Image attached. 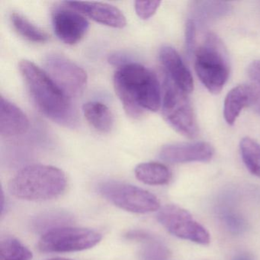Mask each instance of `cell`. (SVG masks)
Listing matches in <instances>:
<instances>
[{"label":"cell","mask_w":260,"mask_h":260,"mask_svg":"<svg viewBox=\"0 0 260 260\" xmlns=\"http://www.w3.org/2000/svg\"><path fill=\"white\" fill-rule=\"evenodd\" d=\"M48 260H71L69 259V258H50V259Z\"/></svg>","instance_id":"28"},{"label":"cell","mask_w":260,"mask_h":260,"mask_svg":"<svg viewBox=\"0 0 260 260\" xmlns=\"http://www.w3.org/2000/svg\"><path fill=\"white\" fill-rule=\"evenodd\" d=\"M194 70L202 84L210 92L220 93L229 77V66L223 46L214 35L196 51Z\"/></svg>","instance_id":"4"},{"label":"cell","mask_w":260,"mask_h":260,"mask_svg":"<svg viewBox=\"0 0 260 260\" xmlns=\"http://www.w3.org/2000/svg\"><path fill=\"white\" fill-rule=\"evenodd\" d=\"M100 194L115 206L129 212L146 214L160 208L156 196L150 191L131 184L109 181L99 187Z\"/></svg>","instance_id":"6"},{"label":"cell","mask_w":260,"mask_h":260,"mask_svg":"<svg viewBox=\"0 0 260 260\" xmlns=\"http://www.w3.org/2000/svg\"><path fill=\"white\" fill-rule=\"evenodd\" d=\"M45 72L70 98L81 95L87 84V74L80 66L59 54L45 60Z\"/></svg>","instance_id":"9"},{"label":"cell","mask_w":260,"mask_h":260,"mask_svg":"<svg viewBox=\"0 0 260 260\" xmlns=\"http://www.w3.org/2000/svg\"><path fill=\"white\" fill-rule=\"evenodd\" d=\"M240 152L246 168L260 179V145L254 140L244 138L240 144Z\"/></svg>","instance_id":"22"},{"label":"cell","mask_w":260,"mask_h":260,"mask_svg":"<svg viewBox=\"0 0 260 260\" xmlns=\"http://www.w3.org/2000/svg\"><path fill=\"white\" fill-rule=\"evenodd\" d=\"M65 173L57 167L33 164L22 168L10 180L9 190L18 199L32 202L51 200L67 188Z\"/></svg>","instance_id":"3"},{"label":"cell","mask_w":260,"mask_h":260,"mask_svg":"<svg viewBox=\"0 0 260 260\" xmlns=\"http://www.w3.org/2000/svg\"><path fill=\"white\" fill-rule=\"evenodd\" d=\"M28 93L39 112L65 126L76 123L71 99L68 97L44 70L28 60L19 64Z\"/></svg>","instance_id":"2"},{"label":"cell","mask_w":260,"mask_h":260,"mask_svg":"<svg viewBox=\"0 0 260 260\" xmlns=\"http://www.w3.org/2000/svg\"><path fill=\"white\" fill-rule=\"evenodd\" d=\"M129 238L143 242L140 252L141 260H170V252L167 246L150 236L140 232L129 234Z\"/></svg>","instance_id":"18"},{"label":"cell","mask_w":260,"mask_h":260,"mask_svg":"<svg viewBox=\"0 0 260 260\" xmlns=\"http://www.w3.org/2000/svg\"><path fill=\"white\" fill-rule=\"evenodd\" d=\"M159 60L165 69L167 77L176 86L185 93L192 92L194 89L192 76L174 48L170 46L162 47L159 51Z\"/></svg>","instance_id":"13"},{"label":"cell","mask_w":260,"mask_h":260,"mask_svg":"<svg viewBox=\"0 0 260 260\" xmlns=\"http://www.w3.org/2000/svg\"><path fill=\"white\" fill-rule=\"evenodd\" d=\"M185 49L187 54L191 56L196 47V27L194 21L189 19L185 24Z\"/></svg>","instance_id":"24"},{"label":"cell","mask_w":260,"mask_h":260,"mask_svg":"<svg viewBox=\"0 0 260 260\" xmlns=\"http://www.w3.org/2000/svg\"><path fill=\"white\" fill-rule=\"evenodd\" d=\"M214 149L209 143H173L161 148L159 159L168 164H178L191 162H208L212 159Z\"/></svg>","instance_id":"11"},{"label":"cell","mask_w":260,"mask_h":260,"mask_svg":"<svg viewBox=\"0 0 260 260\" xmlns=\"http://www.w3.org/2000/svg\"><path fill=\"white\" fill-rule=\"evenodd\" d=\"M51 21L56 36L68 45L80 42L89 28V22L84 16L69 7L54 9Z\"/></svg>","instance_id":"10"},{"label":"cell","mask_w":260,"mask_h":260,"mask_svg":"<svg viewBox=\"0 0 260 260\" xmlns=\"http://www.w3.org/2000/svg\"><path fill=\"white\" fill-rule=\"evenodd\" d=\"M160 4V1H136L135 11L141 19L146 20L156 13Z\"/></svg>","instance_id":"23"},{"label":"cell","mask_w":260,"mask_h":260,"mask_svg":"<svg viewBox=\"0 0 260 260\" xmlns=\"http://www.w3.org/2000/svg\"><path fill=\"white\" fill-rule=\"evenodd\" d=\"M27 115L14 103L1 96L0 135L6 138L24 135L29 129Z\"/></svg>","instance_id":"14"},{"label":"cell","mask_w":260,"mask_h":260,"mask_svg":"<svg viewBox=\"0 0 260 260\" xmlns=\"http://www.w3.org/2000/svg\"><path fill=\"white\" fill-rule=\"evenodd\" d=\"M64 4L66 7L102 25L115 28H123L127 25L122 12L110 4L82 1H67Z\"/></svg>","instance_id":"12"},{"label":"cell","mask_w":260,"mask_h":260,"mask_svg":"<svg viewBox=\"0 0 260 260\" xmlns=\"http://www.w3.org/2000/svg\"><path fill=\"white\" fill-rule=\"evenodd\" d=\"M247 74L251 83L260 86V60H254L247 68Z\"/></svg>","instance_id":"26"},{"label":"cell","mask_w":260,"mask_h":260,"mask_svg":"<svg viewBox=\"0 0 260 260\" xmlns=\"http://www.w3.org/2000/svg\"><path fill=\"white\" fill-rule=\"evenodd\" d=\"M162 112L166 121L178 133L189 139L199 135L196 115L187 93L167 77L164 85Z\"/></svg>","instance_id":"5"},{"label":"cell","mask_w":260,"mask_h":260,"mask_svg":"<svg viewBox=\"0 0 260 260\" xmlns=\"http://www.w3.org/2000/svg\"><path fill=\"white\" fill-rule=\"evenodd\" d=\"M72 221V216L66 211L60 210L45 211L35 217L33 228L37 232H48L56 228L65 226Z\"/></svg>","instance_id":"20"},{"label":"cell","mask_w":260,"mask_h":260,"mask_svg":"<svg viewBox=\"0 0 260 260\" xmlns=\"http://www.w3.org/2000/svg\"><path fill=\"white\" fill-rule=\"evenodd\" d=\"M233 260H252V258L249 255L242 254V255H237Z\"/></svg>","instance_id":"27"},{"label":"cell","mask_w":260,"mask_h":260,"mask_svg":"<svg viewBox=\"0 0 260 260\" xmlns=\"http://www.w3.org/2000/svg\"><path fill=\"white\" fill-rule=\"evenodd\" d=\"M115 93L127 115L140 118L145 112H157L162 106L160 85L156 74L141 63L127 62L113 77Z\"/></svg>","instance_id":"1"},{"label":"cell","mask_w":260,"mask_h":260,"mask_svg":"<svg viewBox=\"0 0 260 260\" xmlns=\"http://www.w3.org/2000/svg\"><path fill=\"white\" fill-rule=\"evenodd\" d=\"M137 179L150 185H162L168 183L172 178L170 169L156 162L138 164L135 170Z\"/></svg>","instance_id":"17"},{"label":"cell","mask_w":260,"mask_h":260,"mask_svg":"<svg viewBox=\"0 0 260 260\" xmlns=\"http://www.w3.org/2000/svg\"><path fill=\"white\" fill-rule=\"evenodd\" d=\"M10 20L16 32L29 42L34 43H45L49 39V36L47 32L30 22L20 13H12Z\"/></svg>","instance_id":"19"},{"label":"cell","mask_w":260,"mask_h":260,"mask_svg":"<svg viewBox=\"0 0 260 260\" xmlns=\"http://www.w3.org/2000/svg\"><path fill=\"white\" fill-rule=\"evenodd\" d=\"M32 252L19 240L4 237L0 243V260H31Z\"/></svg>","instance_id":"21"},{"label":"cell","mask_w":260,"mask_h":260,"mask_svg":"<svg viewBox=\"0 0 260 260\" xmlns=\"http://www.w3.org/2000/svg\"><path fill=\"white\" fill-rule=\"evenodd\" d=\"M83 112L86 121L97 132L109 133L113 127V115L106 105L100 102H88L83 106Z\"/></svg>","instance_id":"15"},{"label":"cell","mask_w":260,"mask_h":260,"mask_svg":"<svg viewBox=\"0 0 260 260\" xmlns=\"http://www.w3.org/2000/svg\"><path fill=\"white\" fill-rule=\"evenodd\" d=\"M250 92L249 106L257 114L260 115V86L251 83L249 85Z\"/></svg>","instance_id":"25"},{"label":"cell","mask_w":260,"mask_h":260,"mask_svg":"<svg viewBox=\"0 0 260 260\" xmlns=\"http://www.w3.org/2000/svg\"><path fill=\"white\" fill-rule=\"evenodd\" d=\"M159 223L175 237L199 244L211 242L208 231L187 210L176 205H167L157 213Z\"/></svg>","instance_id":"8"},{"label":"cell","mask_w":260,"mask_h":260,"mask_svg":"<svg viewBox=\"0 0 260 260\" xmlns=\"http://www.w3.org/2000/svg\"><path fill=\"white\" fill-rule=\"evenodd\" d=\"M102 239V234L94 230L61 226L44 234L38 248L43 252H77L96 246Z\"/></svg>","instance_id":"7"},{"label":"cell","mask_w":260,"mask_h":260,"mask_svg":"<svg viewBox=\"0 0 260 260\" xmlns=\"http://www.w3.org/2000/svg\"><path fill=\"white\" fill-rule=\"evenodd\" d=\"M250 92L249 85H240L233 88L224 100L223 116L229 125H233L246 106H249Z\"/></svg>","instance_id":"16"}]
</instances>
